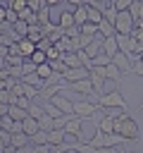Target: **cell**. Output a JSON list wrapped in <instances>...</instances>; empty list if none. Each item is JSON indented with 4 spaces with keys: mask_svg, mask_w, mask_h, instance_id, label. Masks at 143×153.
I'll return each mask as SVG.
<instances>
[{
    "mask_svg": "<svg viewBox=\"0 0 143 153\" xmlns=\"http://www.w3.org/2000/svg\"><path fill=\"white\" fill-rule=\"evenodd\" d=\"M88 22H91V24H95V26L102 22V12H100L93 2H88Z\"/></svg>",
    "mask_w": 143,
    "mask_h": 153,
    "instance_id": "ffe728a7",
    "label": "cell"
},
{
    "mask_svg": "<svg viewBox=\"0 0 143 153\" xmlns=\"http://www.w3.org/2000/svg\"><path fill=\"white\" fill-rule=\"evenodd\" d=\"M31 143V136H26L24 131L21 134H12V141H10V146L17 151V148H24V146H29Z\"/></svg>",
    "mask_w": 143,
    "mask_h": 153,
    "instance_id": "e0dca14e",
    "label": "cell"
},
{
    "mask_svg": "<svg viewBox=\"0 0 143 153\" xmlns=\"http://www.w3.org/2000/svg\"><path fill=\"white\" fill-rule=\"evenodd\" d=\"M50 103H52L60 112H64V115H74V100H72L67 93H57V96H52Z\"/></svg>",
    "mask_w": 143,
    "mask_h": 153,
    "instance_id": "8992f818",
    "label": "cell"
},
{
    "mask_svg": "<svg viewBox=\"0 0 143 153\" xmlns=\"http://www.w3.org/2000/svg\"><path fill=\"white\" fill-rule=\"evenodd\" d=\"M98 33L102 36V38H112V36H117V31H114V24H110V22H100L98 24Z\"/></svg>",
    "mask_w": 143,
    "mask_h": 153,
    "instance_id": "ac0fdd59",
    "label": "cell"
},
{
    "mask_svg": "<svg viewBox=\"0 0 143 153\" xmlns=\"http://www.w3.org/2000/svg\"><path fill=\"white\" fill-rule=\"evenodd\" d=\"M57 26H60L62 31H67V29L76 26V24H74V12H72V10H62V14H60V22H57Z\"/></svg>",
    "mask_w": 143,
    "mask_h": 153,
    "instance_id": "7c38bea8",
    "label": "cell"
},
{
    "mask_svg": "<svg viewBox=\"0 0 143 153\" xmlns=\"http://www.w3.org/2000/svg\"><path fill=\"white\" fill-rule=\"evenodd\" d=\"M17 153H33V143H29L24 148H17Z\"/></svg>",
    "mask_w": 143,
    "mask_h": 153,
    "instance_id": "8d00e7d4",
    "label": "cell"
},
{
    "mask_svg": "<svg viewBox=\"0 0 143 153\" xmlns=\"http://www.w3.org/2000/svg\"><path fill=\"white\" fill-rule=\"evenodd\" d=\"M95 112H100V108L93 105V103H88V100H76L74 103V115L79 120H91Z\"/></svg>",
    "mask_w": 143,
    "mask_h": 153,
    "instance_id": "277c9868",
    "label": "cell"
},
{
    "mask_svg": "<svg viewBox=\"0 0 143 153\" xmlns=\"http://www.w3.org/2000/svg\"><path fill=\"white\" fill-rule=\"evenodd\" d=\"M21 131H24L26 136H33V134H38V131H41V127H38V120H33V117H26V120L21 122Z\"/></svg>",
    "mask_w": 143,
    "mask_h": 153,
    "instance_id": "4fadbf2b",
    "label": "cell"
},
{
    "mask_svg": "<svg viewBox=\"0 0 143 153\" xmlns=\"http://www.w3.org/2000/svg\"><path fill=\"white\" fill-rule=\"evenodd\" d=\"M138 110H143V105H141V108H138Z\"/></svg>",
    "mask_w": 143,
    "mask_h": 153,
    "instance_id": "ab89813d",
    "label": "cell"
},
{
    "mask_svg": "<svg viewBox=\"0 0 143 153\" xmlns=\"http://www.w3.org/2000/svg\"><path fill=\"white\" fill-rule=\"evenodd\" d=\"M95 129H98V131H102V134H114V120L105 115V117L100 120V124H98Z\"/></svg>",
    "mask_w": 143,
    "mask_h": 153,
    "instance_id": "d6986e66",
    "label": "cell"
},
{
    "mask_svg": "<svg viewBox=\"0 0 143 153\" xmlns=\"http://www.w3.org/2000/svg\"><path fill=\"white\" fill-rule=\"evenodd\" d=\"M29 60H31V62H33L36 67H41V65H45V62H48V55H45L43 50H38V48H36V53H33V55H31Z\"/></svg>",
    "mask_w": 143,
    "mask_h": 153,
    "instance_id": "484cf974",
    "label": "cell"
},
{
    "mask_svg": "<svg viewBox=\"0 0 143 153\" xmlns=\"http://www.w3.org/2000/svg\"><path fill=\"white\" fill-rule=\"evenodd\" d=\"M122 76H124V74H122V69H119V67H117L114 62L105 67V79H107V81H114V86H117V88H119V84L124 81Z\"/></svg>",
    "mask_w": 143,
    "mask_h": 153,
    "instance_id": "30bf717a",
    "label": "cell"
},
{
    "mask_svg": "<svg viewBox=\"0 0 143 153\" xmlns=\"http://www.w3.org/2000/svg\"><path fill=\"white\" fill-rule=\"evenodd\" d=\"M83 79H91V69H86V67H79V69H67V72H64V81H67V84L83 81Z\"/></svg>",
    "mask_w": 143,
    "mask_h": 153,
    "instance_id": "ba28073f",
    "label": "cell"
},
{
    "mask_svg": "<svg viewBox=\"0 0 143 153\" xmlns=\"http://www.w3.org/2000/svg\"><path fill=\"white\" fill-rule=\"evenodd\" d=\"M131 7V0H114V10L117 12H129Z\"/></svg>",
    "mask_w": 143,
    "mask_h": 153,
    "instance_id": "4dcf8cb0",
    "label": "cell"
},
{
    "mask_svg": "<svg viewBox=\"0 0 143 153\" xmlns=\"http://www.w3.org/2000/svg\"><path fill=\"white\" fill-rule=\"evenodd\" d=\"M114 134H119V136L126 139V141H138V139H141V129H138L136 120H133L129 112H124V115H119V117L114 120Z\"/></svg>",
    "mask_w": 143,
    "mask_h": 153,
    "instance_id": "6da1fadb",
    "label": "cell"
},
{
    "mask_svg": "<svg viewBox=\"0 0 143 153\" xmlns=\"http://www.w3.org/2000/svg\"><path fill=\"white\" fill-rule=\"evenodd\" d=\"M133 26H136V19L131 17V12H117L114 31H117L119 36H131V33H133Z\"/></svg>",
    "mask_w": 143,
    "mask_h": 153,
    "instance_id": "3957f363",
    "label": "cell"
},
{
    "mask_svg": "<svg viewBox=\"0 0 143 153\" xmlns=\"http://www.w3.org/2000/svg\"><path fill=\"white\" fill-rule=\"evenodd\" d=\"M7 10H10V2H0V26L7 24Z\"/></svg>",
    "mask_w": 143,
    "mask_h": 153,
    "instance_id": "d6a6232c",
    "label": "cell"
},
{
    "mask_svg": "<svg viewBox=\"0 0 143 153\" xmlns=\"http://www.w3.org/2000/svg\"><path fill=\"white\" fill-rule=\"evenodd\" d=\"M86 22H88V2H79V7L74 10V24L83 26Z\"/></svg>",
    "mask_w": 143,
    "mask_h": 153,
    "instance_id": "8fae6325",
    "label": "cell"
},
{
    "mask_svg": "<svg viewBox=\"0 0 143 153\" xmlns=\"http://www.w3.org/2000/svg\"><path fill=\"white\" fill-rule=\"evenodd\" d=\"M107 65H112V57L105 55V53H100V55H95V57L91 60V67H107ZM91 67H88V69H91Z\"/></svg>",
    "mask_w": 143,
    "mask_h": 153,
    "instance_id": "7402d4cb",
    "label": "cell"
},
{
    "mask_svg": "<svg viewBox=\"0 0 143 153\" xmlns=\"http://www.w3.org/2000/svg\"><path fill=\"white\" fill-rule=\"evenodd\" d=\"M36 74H38V76H41L43 81H48V79H50V76H52L55 72H52V67H50V62H45V65H41V67L36 69Z\"/></svg>",
    "mask_w": 143,
    "mask_h": 153,
    "instance_id": "d4e9b609",
    "label": "cell"
},
{
    "mask_svg": "<svg viewBox=\"0 0 143 153\" xmlns=\"http://www.w3.org/2000/svg\"><path fill=\"white\" fill-rule=\"evenodd\" d=\"M131 38H133V41H136V43H138V45L143 48V31H141V29H133V33H131Z\"/></svg>",
    "mask_w": 143,
    "mask_h": 153,
    "instance_id": "836d02e7",
    "label": "cell"
},
{
    "mask_svg": "<svg viewBox=\"0 0 143 153\" xmlns=\"http://www.w3.org/2000/svg\"><path fill=\"white\" fill-rule=\"evenodd\" d=\"M26 38H29L31 43H36V45H38V43H41V41L45 38V36H43L41 26H29V33H26Z\"/></svg>",
    "mask_w": 143,
    "mask_h": 153,
    "instance_id": "44dd1931",
    "label": "cell"
},
{
    "mask_svg": "<svg viewBox=\"0 0 143 153\" xmlns=\"http://www.w3.org/2000/svg\"><path fill=\"white\" fill-rule=\"evenodd\" d=\"M112 62L122 69V74H133V65H131V57H126L124 53H117L114 57H112Z\"/></svg>",
    "mask_w": 143,
    "mask_h": 153,
    "instance_id": "9c48e42d",
    "label": "cell"
},
{
    "mask_svg": "<svg viewBox=\"0 0 143 153\" xmlns=\"http://www.w3.org/2000/svg\"><path fill=\"white\" fill-rule=\"evenodd\" d=\"M79 31H81V36H98V26L91 24V22H86L83 26H79Z\"/></svg>",
    "mask_w": 143,
    "mask_h": 153,
    "instance_id": "83f0119b",
    "label": "cell"
},
{
    "mask_svg": "<svg viewBox=\"0 0 143 153\" xmlns=\"http://www.w3.org/2000/svg\"><path fill=\"white\" fill-rule=\"evenodd\" d=\"M69 88H72L79 98H83V100H86V96H91V93H93V81H91V79L74 81V84H69Z\"/></svg>",
    "mask_w": 143,
    "mask_h": 153,
    "instance_id": "52a82bcc",
    "label": "cell"
},
{
    "mask_svg": "<svg viewBox=\"0 0 143 153\" xmlns=\"http://www.w3.org/2000/svg\"><path fill=\"white\" fill-rule=\"evenodd\" d=\"M10 55H19V57H21V50H19V43H12V45H10Z\"/></svg>",
    "mask_w": 143,
    "mask_h": 153,
    "instance_id": "d590c367",
    "label": "cell"
},
{
    "mask_svg": "<svg viewBox=\"0 0 143 153\" xmlns=\"http://www.w3.org/2000/svg\"><path fill=\"white\" fill-rule=\"evenodd\" d=\"M41 105H43V110H45V115H48V117H52V120L64 117V112H60V110H57V108H55L50 100H45V103H41Z\"/></svg>",
    "mask_w": 143,
    "mask_h": 153,
    "instance_id": "603a6c76",
    "label": "cell"
},
{
    "mask_svg": "<svg viewBox=\"0 0 143 153\" xmlns=\"http://www.w3.org/2000/svg\"><path fill=\"white\" fill-rule=\"evenodd\" d=\"M14 105H17V108H24V110H29V108H31V100H29L26 96H17V98H14Z\"/></svg>",
    "mask_w": 143,
    "mask_h": 153,
    "instance_id": "1f68e13d",
    "label": "cell"
},
{
    "mask_svg": "<svg viewBox=\"0 0 143 153\" xmlns=\"http://www.w3.org/2000/svg\"><path fill=\"white\" fill-rule=\"evenodd\" d=\"M5 67H7V62H5V60H2V57H0V72H2V69H5Z\"/></svg>",
    "mask_w": 143,
    "mask_h": 153,
    "instance_id": "74e56055",
    "label": "cell"
},
{
    "mask_svg": "<svg viewBox=\"0 0 143 153\" xmlns=\"http://www.w3.org/2000/svg\"><path fill=\"white\" fill-rule=\"evenodd\" d=\"M38 67L31 62V60H24V65H21V76H29V74H33Z\"/></svg>",
    "mask_w": 143,
    "mask_h": 153,
    "instance_id": "f546056e",
    "label": "cell"
},
{
    "mask_svg": "<svg viewBox=\"0 0 143 153\" xmlns=\"http://www.w3.org/2000/svg\"><path fill=\"white\" fill-rule=\"evenodd\" d=\"M7 115H10L14 122H24V120L29 117V110H24V108H17V105H10V108H7Z\"/></svg>",
    "mask_w": 143,
    "mask_h": 153,
    "instance_id": "9a60e30c",
    "label": "cell"
},
{
    "mask_svg": "<svg viewBox=\"0 0 143 153\" xmlns=\"http://www.w3.org/2000/svg\"><path fill=\"white\" fill-rule=\"evenodd\" d=\"M31 143H33V146H48V131L41 129L38 134H33V136H31Z\"/></svg>",
    "mask_w": 143,
    "mask_h": 153,
    "instance_id": "4316f807",
    "label": "cell"
},
{
    "mask_svg": "<svg viewBox=\"0 0 143 153\" xmlns=\"http://www.w3.org/2000/svg\"><path fill=\"white\" fill-rule=\"evenodd\" d=\"M45 112H43V105H38V103H31V108H29V117H33V120H38V117H43Z\"/></svg>",
    "mask_w": 143,
    "mask_h": 153,
    "instance_id": "f1b7e54d",
    "label": "cell"
},
{
    "mask_svg": "<svg viewBox=\"0 0 143 153\" xmlns=\"http://www.w3.org/2000/svg\"><path fill=\"white\" fill-rule=\"evenodd\" d=\"M102 53H105V55H110V57H114V55L119 53L117 36H112V38H105V43H102Z\"/></svg>",
    "mask_w": 143,
    "mask_h": 153,
    "instance_id": "5bb4252c",
    "label": "cell"
},
{
    "mask_svg": "<svg viewBox=\"0 0 143 153\" xmlns=\"http://www.w3.org/2000/svg\"><path fill=\"white\" fill-rule=\"evenodd\" d=\"M129 12H131V17H133V19H143V0H131Z\"/></svg>",
    "mask_w": 143,
    "mask_h": 153,
    "instance_id": "cb8c5ba5",
    "label": "cell"
},
{
    "mask_svg": "<svg viewBox=\"0 0 143 153\" xmlns=\"http://www.w3.org/2000/svg\"><path fill=\"white\" fill-rule=\"evenodd\" d=\"M141 62H143V55H141Z\"/></svg>",
    "mask_w": 143,
    "mask_h": 153,
    "instance_id": "f35d334b",
    "label": "cell"
},
{
    "mask_svg": "<svg viewBox=\"0 0 143 153\" xmlns=\"http://www.w3.org/2000/svg\"><path fill=\"white\" fill-rule=\"evenodd\" d=\"M64 134H69V136H74V139H79V141H83V139H86V136H83V120H79L76 115H69L67 127H64Z\"/></svg>",
    "mask_w": 143,
    "mask_h": 153,
    "instance_id": "5b68a950",
    "label": "cell"
},
{
    "mask_svg": "<svg viewBox=\"0 0 143 153\" xmlns=\"http://www.w3.org/2000/svg\"><path fill=\"white\" fill-rule=\"evenodd\" d=\"M33 153H52V146H33Z\"/></svg>",
    "mask_w": 143,
    "mask_h": 153,
    "instance_id": "e575fe53",
    "label": "cell"
},
{
    "mask_svg": "<svg viewBox=\"0 0 143 153\" xmlns=\"http://www.w3.org/2000/svg\"><path fill=\"white\" fill-rule=\"evenodd\" d=\"M98 105H100V110H124L126 112V100H124V96H122L119 88H112L105 96H100Z\"/></svg>",
    "mask_w": 143,
    "mask_h": 153,
    "instance_id": "7a4b0ae2",
    "label": "cell"
},
{
    "mask_svg": "<svg viewBox=\"0 0 143 153\" xmlns=\"http://www.w3.org/2000/svg\"><path fill=\"white\" fill-rule=\"evenodd\" d=\"M64 129H52V131H48V143L50 146H62L64 143Z\"/></svg>",
    "mask_w": 143,
    "mask_h": 153,
    "instance_id": "2e32d148",
    "label": "cell"
}]
</instances>
